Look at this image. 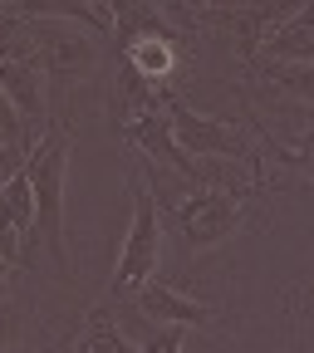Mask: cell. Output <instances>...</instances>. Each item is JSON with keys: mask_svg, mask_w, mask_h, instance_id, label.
<instances>
[{"mask_svg": "<svg viewBox=\"0 0 314 353\" xmlns=\"http://www.w3.org/2000/svg\"><path fill=\"white\" fill-rule=\"evenodd\" d=\"M304 0H265V6H202V30H221L231 44H236V59L246 69H255L260 59V44L280 20H290Z\"/></svg>", "mask_w": 314, "mask_h": 353, "instance_id": "cell-5", "label": "cell"}, {"mask_svg": "<svg viewBox=\"0 0 314 353\" xmlns=\"http://www.w3.org/2000/svg\"><path fill=\"white\" fill-rule=\"evenodd\" d=\"M69 148H74L69 128L59 118H50V128L39 132V143L25 157V176H30V192H35V236L55 255L64 280L74 270L69 241H64V167H69Z\"/></svg>", "mask_w": 314, "mask_h": 353, "instance_id": "cell-1", "label": "cell"}, {"mask_svg": "<svg viewBox=\"0 0 314 353\" xmlns=\"http://www.w3.org/2000/svg\"><path fill=\"white\" fill-rule=\"evenodd\" d=\"M118 59L143 74L153 88H172L177 83V64H182V34H148V39H133L118 50Z\"/></svg>", "mask_w": 314, "mask_h": 353, "instance_id": "cell-10", "label": "cell"}, {"mask_svg": "<svg viewBox=\"0 0 314 353\" xmlns=\"http://www.w3.org/2000/svg\"><path fill=\"white\" fill-rule=\"evenodd\" d=\"M15 6H25V0H0V10H15Z\"/></svg>", "mask_w": 314, "mask_h": 353, "instance_id": "cell-20", "label": "cell"}, {"mask_svg": "<svg viewBox=\"0 0 314 353\" xmlns=\"http://www.w3.org/2000/svg\"><path fill=\"white\" fill-rule=\"evenodd\" d=\"M99 39L79 30V25H59V20H35V64L44 79L55 83H74L84 74L99 69Z\"/></svg>", "mask_w": 314, "mask_h": 353, "instance_id": "cell-6", "label": "cell"}, {"mask_svg": "<svg viewBox=\"0 0 314 353\" xmlns=\"http://www.w3.org/2000/svg\"><path fill=\"white\" fill-rule=\"evenodd\" d=\"M128 196H133V221H128V236L113 265V280L108 294L128 299L138 285L157 280V260H162V211H157V187L143 182V167L128 162Z\"/></svg>", "mask_w": 314, "mask_h": 353, "instance_id": "cell-2", "label": "cell"}, {"mask_svg": "<svg viewBox=\"0 0 314 353\" xmlns=\"http://www.w3.org/2000/svg\"><path fill=\"white\" fill-rule=\"evenodd\" d=\"M10 275H15V265H10V260H0V299L10 294Z\"/></svg>", "mask_w": 314, "mask_h": 353, "instance_id": "cell-19", "label": "cell"}, {"mask_svg": "<svg viewBox=\"0 0 314 353\" xmlns=\"http://www.w3.org/2000/svg\"><path fill=\"white\" fill-rule=\"evenodd\" d=\"M118 132H123V143H128V148H138L143 157L167 162L172 172H182V176H192V182H202L197 162L182 152V143L172 138L167 103H162V108H138V113H118Z\"/></svg>", "mask_w": 314, "mask_h": 353, "instance_id": "cell-7", "label": "cell"}, {"mask_svg": "<svg viewBox=\"0 0 314 353\" xmlns=\"http://www.w3.org/2000/svg\"><path fill=\"white\" fill-rule=\"evenodd\" d=\"M251 192H236V187H197L192 196H182L172 206V221L182 231L187 250H211L221 241H231L236 226H241V206H246Z\"/></svg>", "mask_w": 314, "mask_h": 353, "instance_id": "cell-4", "label": "cell"}, {"mask_svg": "<svg viewBox=\"0 0 314 353\" xmlns=\"http://www.w3.org/2000/svg\"><path fill=\"white\" fill-rule=\"evenodd\" d=\"M35 143H39V138L25 128V118L15 113V103L0 94V148H20V152H30Z\"/></svg>", "mask_w": 314, "mask_h": 353, "instance_id": "cell-15", "label": "cell"}, {"mask_svg": "<svg viewBox=\"0 0 314 353\" xmlns=\"http://www.w3.org/2000/svg\"><path fill=\"white\" fill-rule=\"evenodd\" d=\"M128 299H133V309H138L143 319H153V324H177V329H211V324H216V309H211V304L177 294V290L162 285V280L138 285Z\"/></svg>", "mask_w": 314, "mask_h": 353, "instance_id": "cell-8", "label": "cell"}, {"mask_svg": "<svg viewBox=\"0 0 314 353\" xmlns=\"http://www.w3.org/2000/svg\"><path fill=\"white\" fill-rule=\"evenodd\" d=\"M0 94H6L15 103V113L25 118V128L39 132L50 128V99H44V74L35 59H10V64H0Z\"/></svg>", "mask_w": 314, "mask_h": 353, "instance_id": "cell-9", "label": "cell"}, {"mask_svg": "<svg viewBox=\"0 0 314 353\" xmlns=\"http://www.w3.org/2000/svg\"><path fill=\"white\" fill-rule=\"evenodd\" d=\"M25 157H30V152H20V148H0V187H6L10 176L25 167Z\"/></svg>", "mask_w": 314, "mask_h": 353, "instance_id": "cell-18", "label": "cell"}, {"mask_svg": "<svg viewBox=\"0 0 314 353\" xmlns=\"http://www.w3.org/2000/svg\"><path fill=\"white\" fill-rule=\"evenodd\" d=\"M10 59H35V20L0 10V64H10Z\"/></svg>", "mask_w": 314, "mask_h": 353, "instance_id": "cell-14", "label": "cell"}, {"mask_svg": "<svg viewBox=\"0 0 314 353\" xmlns=\"http://www.w3.org/2000/svg\"><path fill=\"white\" fill-rule=\"evenodd\" d=\"M74 353H138V348H133V339L104 314V309H94V314H88V329H84V339H79Z\"/></svg>", "mask_w": 314, "mask_h": 353, "instance_id": "cell-13", "label": "cell"}, {"mask_svg": "<svg viewBox=\"0 0 314 353\" xmlns=\"http://www.w3.org/2000/svg\"><path fill=\"white\" fill-rule=\"evenodd\" d=\"M20 339V304L6 294V299H0V348H10Z\"/></svg>", "mask_w": 314, "mask_h": 353, "instance_id": "cell-17", "label": "cell"}, {"mask_svg": "<svg viewBox=\"0 0 314 353\" xmlns=\"http://www.w3.org/2000/svg\"><path fill=\"white\" fill-rule=\"evenodd\" d=\"M241 103H246V118H251V132H255V143H260V152L271 157L275 167H290V172H300L304 182H314V128L304 132V138L295 143V148H285V143H275L271 132H265V123L255 118V108H251V99L241 94Z\"/></svg>", "mask_w": 314, "mask_h": 353, "instance_id": "cell-12", "label": "cell"}, {"mask_svg": "<svg viewBox=\"0 0 314 353\" xmlns=\"http://www.w3.org/2000/svg\"><path fill=\"white\" fill-rule=\"evenodd\" d=\"M260 59L265 64H314V0H304L290 20H280L271 34H265Z\"/></svg>", "mask_w": 314, "mask_h": 353, "instance_id": "cell-11", "label": "cell"}, {"mask_svg": "<svg viewBox=\"0 0 314 353\" xmlns=\"http://www.w3.org/2000/svg\"><path fill=\"white\" fill-rule=\"evenodd\" d=\"M182 348H187V329L162 324V329H157V334H153V339H148L138 353H182Z\"/></svg>", "mask_w": 314, "mask_h": 353, "instance_id": "cell-16", "label": "cell"}, {"mask_svg": "<svg viewBox=\"0 0 314 353\" xmlns=\"http://www.w3.org/2000/svg\"><path fill=\"white\" fill-rule=\"evenodd\" d=\"M167 118H172V138L182 143L187 157H221V162H246L251 167V187H265V152L246 128L216 118V113H197L192 103L177 99V88L167 94Z\"/></svg>", "mask_w": 314, "mask_h": 353, "instance_id": "cell-3", "label": "cell"}]
</instances>
